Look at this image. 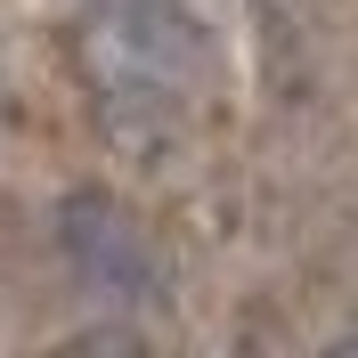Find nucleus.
I'll return each mask as SVG.
<instances>
[{"instance_id": "f257e3e1", "label": "nucleus", "mask_w": 358, "mask_h": 358, "mask_svg": "<svg viewBox=\"0 0 358 358\" xmlns=\"http://www.w3.org/2000/svg\"><path fill=\"white\" fill-rule=\"evenodd\" d=\"M66 252H73V268H82L98 293H122V301H147V293H155V252H147V236H138L114 203H98V196L66 203Z\"/></svg>"}]
</instances>
